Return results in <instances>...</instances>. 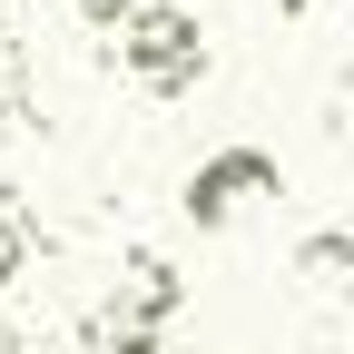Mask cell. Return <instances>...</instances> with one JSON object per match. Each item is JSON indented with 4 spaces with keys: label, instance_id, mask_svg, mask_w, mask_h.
<instances>
[{
    "label": "cell",
    "instance_id": "obj_4",
    "mask_svg": "<svg viewBox=\"0 0 354 354\" xmlns=\"http://www.w3.org/2000/svg\"><path fill=\"white\" fill-rule=\"evenodd\" d=\"M286 276H295V295L315 305V315H354V236L344 227H315L286 256Z\"/></svg>",
    "mask_w": 354,
    "mask_h": 354
},
{
    "label": "cell",
    "instance_id": "obj_7",
    "mask_svg": "<svg viewBox=\"0 0 354 354\" xmlns=\"http://www.w3.org/2000/svg\"><path fill=\"white\" fill-rule=\"evenodd\" d=\"M88 344H99V354H177L158 325H138V335H88Z\"/></svg>",
    "mask_w": 354,
    "mask_h": 354
},
{
    "label": "cell",
    "instance_id": "obj_3",
    "mask_svg": "<svg viewBox=\"0 0 354 354\" xmlns=\"http://www.w3.org/2000/svg\"><path fill=\"white\" fill-rule=\"evenodd\" d=\"M177 305H187V286H177V266L158 246H128L109 266V305H99V325L88 335H138V325H167Z\"/></svg>",
    "mask_w": 354,
    "mask_h": 354
},
{
    "label": "cell",
    "instance_id": "obj_6",
    "mask_svg": "<svg viewBox=\"0 0 354 354\" xmlns=\"http://www.w3.org/2000/svg\"><path fill=\"white\" fill-rule=\"evenodd\" d=\"M0 197L20 207V99H0Z\"/></svg>",
    "mask_w": 354,
    "mask_h": 354
},
{
    "label": "cell",
    "instance_id": "obj_2",
    "mask_svg": "<svg viewBox=\"0 0 354 354\" xmlns=\"http://www.w3.org/2000/svg\"><path fill=\"white\" fill-rule=\"evenodd\" d=\"M276 197H286V167L266 158V148H216V158H197V167H187L177 216H187L197 236H227V227H246L256 207H276Z\"/></svg>",
    "mask_w": 354,
    "mask_h": 354
},
{
    "label": "cell",
    "instance_id": "obj_11",
    "mask_svg": "<svg viewBox=\"0 0 354 354\" xmlns=\"http://www.w3.org/2000/svg\"><path fill=\"white\" fill-rule=\"evenodd\" d=\"M0 354H20V325H10V315H0Z\"/></svg>",
    "mask_w": 354,
    "mask_h": 354
},
{
    "label": "cell",
    "instance_id": "obj_8",
    "mask_svg": "<svg viewBox=\"0 0 354 354\" xmlns=\"http://www.w3.org/2000/svg\"><path fill=\"white\" fill-rule=\"evenodd\" d=\"M69 10H79V20H99V30H118L128 10H138V0H69Z\"/></svg>",
    "mask_w": 354,
    "mask_h": 354
},
{
    "label": "cell",
    "instance_id": "obj_5",
    "mask_svg": "<svg viewBox=\"0 0 354 354\" xmlns=\"http://www.w3.org/2000/svg\"><path fill=\"white\" fill-rule=\"evenodd\" d=\"M20 266H30V207L0 197V286H20Z\"/></svg>",
    "mask_w": 354,
    "mask_h": 354
},
{
    "label": "cell",
    "instance_id": "obj_10",
    "mask_svg": "<svg viewBox=\"0 0 354 354\" xmlns=\"http://www.w3.org/2000/svg\"><path fill=\"white\" fill-rule=\"evenodd\" d=\"M305 10H315V0H276V20H305Z\"/></svg>",
    "mask_w": 354,
    "mask_h": 354
},
{
    "label": "cell",
    "instance_id": "obj_1",
    "mask_svg": "<svg viewBox=\"0 0 354 354\" xmlns=\"http://www.w3.org/2000/svg\"><path fill=\"white\" fill-rule=\"evenodd\" d=\"M118 69L148 88V99H187L207 79V20L177 10V0H138L118 20Z\"/></svg>",
    "mask_w": 354,
    "mask_h": 354
},
{
    "label": "cell",
    "instance_id": "obj_9",
    "mask_svg": "<svg viewBox=\"0 0 354 354\" xmlns=\"http://www.w3.org/2000/svg\"><path fill=\"white\" fill-rule=\"evenodd\" d=\"M335 128L354 138V69H344V88H335Z\"/></svg>",
    "mask_w": 354,
    "mask_h": 354
}]
</instances>
